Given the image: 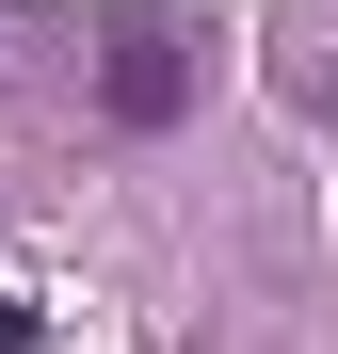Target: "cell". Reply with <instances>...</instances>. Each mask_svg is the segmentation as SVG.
Listing matches in <instances>:
<instances>
[{"label": "cell", "mask_w": 338, "mask_h": 354, "mask_svg": "<svg viewBox=\"0 0 338 354\" xmlns=\"http://www.w3.org/2000/svg\"><path fill=\"white\" fill-rule=\"evenodd\" d=\"M97 113H113V129H178V113H194V32H113V65H97Z\"/></svg>", "instance_id": "1"}, {"label": "cell", "mask_w": 338, "mask_h": 354, "mask_svg": "<svg viewBox=\"0 0 338 354\" xmlns=\"http://www.w3.org/2000/svg\"><path fill=\"white\" fill-rule=\"evenodd\" d=\"M0 354H32V306H17V290H0Z\"/></svg>", "instance_id": "2"}]
</instances>
